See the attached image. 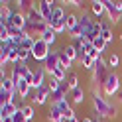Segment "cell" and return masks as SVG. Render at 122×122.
Masks as SVG:
<instances>
[{
  "mask_svg": "<svg viewBox=\"0 0 122 122\" xmlns=\"http://www.w3.org/2000/svg\"><path fill=\"white\" fill-rule=\"evenodd\" d=\"M61 51H63L71 61H79V51H77V45H75V43H67Z\"/></svg>",
  "mask_w": 122,
  "mask_h": 122,
  "instance_id": "cell-17",
  "label": "cell"
},
{
  "mask_svg": "<svg viewBox=\"0 0 122 122\" xmlns=\"http://www.w3.org/2000/svg\"><path fill=\"white\" fill-rule=\"evenodd\" d=\"M102 93L106 97H114V95H118V91H120V77L116 73H108V77L104 79L102 83Z\"/></svg>",
  "mask_w": 122,
  "mask_h": 122,
  "instance_id": "cell-3",
  "label": "cell"
},
{
  "mask_svg": "<svg viewBox=\"0 0 122 122\" xmlns=\"http://www.w3.org/2000/svg\"><path fill=\"white\" fill-rule=\"evenodd\" d=\"M12 16H14V12L10 10V6L6 2H2V6H0V24H8L12 20Z\"/></svg>",
  "mask_w": 122,
  "mask_h": 122,
  "instance_id": "cell-15",
  "label": "cell"
},
{
  "mask_svg": "<svg viewBox=\"0 0 122 122\" xmlns=\"http://www.w3.org/2000/svg\"><path fill=\"white\" fill-rule=\"evenodd\" d=\"M59 65H61V67H65V69L69 71L71 67H73V61H71L69 57H67V55H65L63 51H59Z\"/></svg>",
  "mask_w": 122,
  "mask_h": 122,
  "instance_id": "cell-27",
  "label": "cell"
},
{
  "mask_svg": "<svg viewBox=\"0 0 122 122\" xmlns=\"http://www.w3.org/2000/svg\"><path fill=\"white\" fill-rule=\"evenodd\" d=\"M0 91H8V93H16V85H14L12 77H2V79H0Z\"/></svg>",
  "mask_w": 122,
  "mask_h": 122,
  "instance_id": "cell-19",
  "label": "cell"
},
{
  "mask_svg": "<svg viewBox=\"0 0 122 122\" xmlns=\"http://www.w3.org/2000/svg\"><path fill=\"white\" fill-rule=\"evenodd\" d=\"M57 65H59V51H51L47 59L43 61V69L47 71V75H51L53 69H57Z\"/></svg>",
  "mask_w": 122,
  "mask_h": 122,
  "instance_id": "cell-11",
  "label": "cell"
},
{
  "mask_svg": "<svg viewBox=\"0 0 122 122\" xmlns=\"http://www.w3.org/2000/svg\"><path fill=\"white\" fill-rule=\"evenodd\" d=\"M77 24H79V16H77V14L71 12V14H67V16H65V28H67V34H69Z\"/></svg>",
  "mask_w": 122,
  "mask_h": 122,
  "instance_id": "cell-21",
  "label": "cell"
},
{
  "mask_svg": "<svg viewBox=\"0 0 122 122\" xmlns=\"http://www.w3.org/2000/svg\"><path fill=\"white\" fill-rule=\"evenodd\" d=\"M93 71H95V79L102 85L104 79L108 77V73H106V63H104V59H102V57H101V59H97V63H95V69H93Z\"/></svg>",
  "mask_w": 122,
  "mask_h": 122,
  "instance_id": "cell-8",
  "label": "cell"
},
{
  "mask_svg": "<svg viewBox=\"0 0 122 122\" xmlns=\"http://www.w3.org/2000/svg\"><path fill=\"white\" fill-rule=\"evenodd\" d=\"M116 97H118V102H122V89L118 91V95H116Z\"/></svg>",
  "mask_w": 122,
  "mask_h": 122,
  "instance_id": "cell-34",
  "label": "cell"
},
{
  "mask_svg": "<svg viewBox=\"0 0 122 122\" xmlns=\"http://www.w3.org/2000/svg\"><path fill=\"white\" fill-rule=\"evenodd\" d=\"M120 41H122V32H120Z\"/></svg>",
  "mask_w": 122,
  "mask_h": 122,
  "instance_id": "cell-36",
  "label": "cell"
},
{
  "mask_svg": "<svg viewBox=\"0 0 122 122\" xmlns=\"http://www.w3.org/2000/svg\"><path fill=\"white\" fill-rule=\"evenodd\" d=\"M93 108H95L98 118H114L116 112H118L116 106L110 104L102 95H98V93H93Z\"/></svg>",
  "mask_w": 122,
  "mask_h": 122,
  "instance_id": "cell-1",
  "label": "cell"
},
{
  "mask_svg": "<svg viewBox=\"0 0 122 122\" xmlns=\"http://www.w3.org/2000/svg\"><path fill=\"white\" fill-rule=\"evenodd\" d=\"M14 95H18V93H8V91H0V104L14 102Z\"/></svg>",
  "mask_w": 122,
  "mask_h": 122,
  "instance_id": "cell-26",
  "label": "cell"
},
{
  "mask_svg": "<svg viewBox=\"0 0 122 122\" xmlns=\"http://www.w3.org/2000/svg\"><path fill=\"white\" fill-rule=\"evenodd\" d=\"M61 85H63V83H61V81H57V79H53V77H49V79H47V87L51 89V93H55V91H57Z\"/></svg>",
  "mask_w": 122,
  "mask_h": 122,
  "instance_id": "cell-31",
  "label": "cell"
},
{
  "mask_svg": "<svg viewBox=\"0 0 122 122\" xmlns=\"http://www.w3.org/2000/svg\"><path fill=\"white\" fill-rule=\"evenodd\" d=\"M101 26H102V28H101V37H102L106 43H110V41H112V37H114L110 26H108V24H104V22H101Z\"/></svg>",
  "mask_w": 122,
  "mask_h": 122,
  "instance_id": "cell-22",
  "label": "cell"
},
{
  "mask_svg": "<svg viewBox=\"0 0 122 122\" xmlns=\"http://www.w3.org/2000/svg\"><path fill=\"white\" fill-rule=\"evenodd\" d=\"M26 16H28V24H30V26H41V24H47V22L43 20V16L40 14V10H37V6H32V8L26 12Z\"/></svg>",
  "mask_w": 122,
  "mask_h": 122,
  "instance_id": "cell-6",
  "label": "cell"
},
{
  "mask_svg": "<svg viewBox=\"0 0 122 122\" xmlns=\"http://www.w3.org/2000/svg\"><path fill=\"white\" fill-rule=\"evenodd\" d=\"M104 2V10H106V16H108L110 24H118L120 18H122V2L120 0H102Z\"/></svg>",
  "mask_w": 122,
  "mask_h": 122,
  "instance_id": "cell-2",
  "label": "cell"
},
{
  "mask_svg": "<svg viewBox=\"0 0 122 122\" xmlns=\"http://www.w3.org/2000/svg\"><path fill=\"white\" fill-rule=\"evenodd\" d=\"M81 122H93V118H83Z\"/></svg>",
  "mask_w": 122,
  "mask_h": 122,
  "instance_id": "cell-35",
  "label": "cell"
},
{
  "mask_svg": "<svg viewBox=\"0 0 122 122\" xmlns=\"http://www.w3.org/2000/svg\"><path fill=\"white\" fill-rule=\"evenodd\" d=\"M69 98H71L73 104H83L85 102V91H83V87H77V89L69 91Z\"/></svg>",
  "mask_w": 122,
  "mask_h": 122,
  "instance_id": "cell-13",
  "label": "cell"
},
{
  "mask_svg": "<svg viewBox=\"0 0 122 122\" xmlns=\"http://www.w3.org/2000/svg\"><path fill=\"white\" fill-rule=\"evenodd\" d=\"M67 87H69V91H73V89L79 87V77H77V73H69V77H67Z\"/></svg>",
  "mask_w": 122,
  "mask_h": 122,
  "instance_id": "cell-29",
  "label": "cell"
},
{
  "mask_svg": "<svg viewBox=\"0 0 122 122\" xmlns=\"http://www.w3.org/2000/svg\"><path fill=\"white\" fill-rule=\"evenodd\" d=\"M118 63H120V57L116 53H110L108 55V67H118Z\"/></svg>",
  "mask_w": 122,
  "mask_h": 122,
  "instance_id": "cell-32",
  "label": "cell"
},
{
  "mask_svg": "<svg viewBox=\"0 0 122 122\" xmlns=\"http://www.w3.org/2000/svg\"><path fill=\"white\" fill-rule=\"evenodd\" d=\"M20 108L14 102H8V104H0V118H4V116H14Z\"/></svg>",
  "mask_w": 122,
  "mask_h": 122,
  "instance_id": "cell-16",
  "label": "cell"
},
{
  "mask_svg": "<svg viewBox=\"0 0 122 122\" xmlns=\"http://www.w3.org/2000/svg\"><path fill=\"white\" fill-rule=\"evenodd\" d=\"M91 12H93L97 18H101L102 14H106V10H104V2H102V0H93V2H91Z\"/></svg>",
  "mask_w": 122,
  "mask_h": 122,
  "instance_id": "cell-18",
  "label": "cell"
},
{
  "mask_svg": "<svg viewBox=\"0 0 122 122\" xmlns=\"http://www.w3.org/2000/svg\"><path fill=\"white\" fill-rule=\"evenodd\" d=\"M53 8H55V6H53V2H49V0H40V2H37V10H40V14L43 16V20L47 22V24L51 22Z\"/></svg>",
  "mask_w": 122,
  "mask_h": 122,
  "instance_id": "cell-7",
  "label": "cell"
},
{
  "mask_svg": "<svg viewBox=\"0 0 122 122\" xmlns=\"http://www.w3.org/2000/svg\"><path fill=\"white\" fill-rule=\"evenodd\" d=\"M67 4H69V6H73V8H77V6H81V2H79V0H69Z\"/></svg>",
  "mask_w": 122,
  "mask_h": 122,
  "instance_id": "cell-33",
  "label": "cell"
},
{
  "mask_svg": "<svg viewBox=\"0 0 122 122\" xmlns=\"http://www.w3.org/2000/svg\"><path fill=\"white\" fill-rule=\"evenodd\" d=\"M65 10H63V6H55V8H53V14H51V22H63L65 20ZM49 22V24H51Z\"/></svg>",
  "mask_w": 122,
  "mask_h": 122,
  "instance_id": "cell-23",
  "label": "cell"
},
{
  "mask_svg": "<svg viewBox=\"0 0 122 122\" xmlns=\"http://www.w3.org/2000/svg\"><path fill=\"white\" fill-rule=\"evenodd\" d=\"M51 98V89L45 85V87H41V89H37V91H34V98L32 101L36 102V104H47V101Z\"/></svg>",
  "mask_w": 122,
  "mask_h": 122,
  "instance_id": "cell-5",
  "label": "cell"
},
{
  "mask_svg": "<svg viewBox=\"0 0 122 122\" xmlns=\"http://www.w3.org/2000/svg\"><path fill=\"white\" fill-rule=\"evenodd\" d=\"M47 85V71L43 69V67H40V69H36L34 71V89H41Z\"/></svg>",
  "mask_w": 122,
  "mask_h": 122,
  "instance_id": "cell-10",
  "label": "cell"
},
{
  "mask_svg": "<svg viewBox=\"0 0 122 122\" xmlns=\"http://www.w3.org/2000/svg\"><path fill=\"white\" fill-rule=\"evenodd\" d=\"M106 45H108V43H106V41L102 40L101 36H98V37H95V40H93V47H95L97 51H101V53H104V49H106Z\"/></svg>",
  "mask_w": 122,
  "mask_h": 122,
  "instance_id": "cell-28",
  "label": "cell"
},
{
  "mask_svg": "<svg viewBox=\"0 0 122 122\" xmlns=\"http://www.w3.org/2000/svg\"><path fill=\"white\" fill-rule=\"evenodd\" d=\"M79 63H81V67H85V69L93 71V69H95V63H97V59H93L91 55H83V57L79 59Z\"/></svg>",
  "mask_w": 122,
  "mask_h": 122,
  "instance_id": "cell-24",
  "label": "cell"
},
{
  "mask_svg": "<svg viewBox=\"0 0 122 122\" xmlns=\"http://www.w3.org/2000/svg\"><path fill=\"white\" fill-rule=\"evenodd\" d=\"M20 110H22V114L28 118V122H32V120L36 118V110H34V106H32V104H24Z\"/></svg>",
  "mask_w": 122,
  "mask_h": 122,
  "instance_id": "cell-25",
  "label": "cell"
},
{
  "mask_svg": "<svg viewBox=\"0 0 122 122\" xmlns=\"http://www.w3.org/2000/svg\"><path fill=\"white\" fill-rule=\"evenodd\" d=\"M34 43H36V40H34V37H32V36H26V37H24V41H22V45H20V47H22V49H28V51H32V47H34Z\"/></svg>",
  "mask_w": 122,
  "mask_h": 122,
  "instance_id": "cell-30",
  "label": "cell"
},
{
  "mask_svg": "<svg viewBox=\"0 0 122 122\" xmlns=\"http://www.w3.org/2000/svg\"><path fill=\"white\" fill-rule=\"evenodd\" d=\"M30 53H32V59L41 61V63H43V61L47 59V55L51 53V45H47V43L40 37V40H36V43H34V47H32Z\"/></svg>",
  "mask_w": 122,
  "mask_h": 122,
  "instance_id": "cell-4",
  "label": "cell"
},
{
  "mask_svg": "<svg viewBox=\"0 0 122 122\" xmlns=\"http://www.w3.org/2000/svg\"><path fill=\"white\" fill-rule=\"evenodd\" d=\"M10 26H14V28H18V30H24L26 32V28H28V16L24 12H14V16H12V20L8 22Z\"/></svg>",
  "mask_w": 122,
  "mask_h": 122,
  "instance_id": "cell-9",
  "label": "cell"
},
{
  "mask_svg": "<svg viewBox=\"0 0 122 122\" xmlns=\"http://www.w3.org/2000/svg\"><path fill=\"white\" fill-rule=\"evenodd\" d=\"M30 91H32V85H30L28 81L22 79L20 83H16V93L20 95V98H28L30 97Z\"/></svg>",
  "mask_w": 122,
  "mask_h": 122,
  "instance_id": "cell-14",
  "label": "cell"
},
{
  "mask_svg": "<svg viewBox=\"0 0 122 122\" xmlns=\"http://www.w3.org/2000/svg\"><path fill=\"white\" fill-rule=\"evenodd\" d=\"M41 40L47 43V45H53V43L57 41V34L53 32V28H49V26H47V30H45V32L41 34Z\"/></svg>",
  "mask_w": 122,
  "mask_h": 122,
  "instance_id": "cell-20",
  "label": "cell"
},
{
  "mask_svg": "<svg viewBox=\"0 0 122 122\" xmlns=\"http://www.w3.org/2000/svg\"><path fill=\"white\" fill-rule=\"evenodd\" d=\"M47 120H49V122H63V120H65L63 112L57 108V104H51V106H49V110H47Z\"/></svg>",
  "mask_w": 122,
  "mask_h": 122,
  "instance_id": "cell-12",
  "label": "cell"
}]
</instances>
